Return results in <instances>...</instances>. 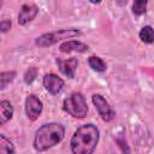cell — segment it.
Returning <instances> with one entry per match:
<instances>
[{
  "mask_svg": "<svg viewBox=\"0 0 154 154\" xmlns=\"http://www.w3.org/2000/svg\"><path fill=\"white\" fill-rule=\"evenodd\" d=\"M12 26V22L10 19H4L0 20V31L1 32H7Z\"/></svg>",
  "mask_w": 154,
  "mask_h": 154,
  "instance_id": "ac0fdd59",
  "label": "cell"
},
{
  "mask_svg": "<svg viewBox=\"0 0 154 154\" xmlns=\"http://www.w3.org/2000/svg\"><path fill=\"white\" fill-rule=\"evenodd\" d=\"M91 101H93V103H94L100 118L103 122H111V120L114 119V117H116L114 109L109 106L108 101L101 94H94L91 96Z\"/></svg>",
  "mask_w": 154,
  "mask_h": 154,
  "instance_id": "5b68a950",
  "label": "cell"
},
{
  "mask_svg": "<svg viewBox=\"0 0 154 154\" xmlns=\"http://www.w3.org/2000/svg\"><path fill=\"white\" fill-rule=\"evenodd\" d=\"M147 1H135L132 4V13L135 16H142L146 13Z\"/></svg>",
  "mask_w": 154,
  "mask_h": 154,
  "instance_id": "2e32d148",
  "label": "cell"
},
{
  "mask_svg": "<svg viewBox=\"0 0 154 154\" xmlns=\"http://www.w3.org/2000/svg\"><path fill=\"white\" fill-rule=\"evenodd\" d=\"M38 13V7L34 4H24L22 5L19 13H18V24L19 25H25L29 22H31L32 19H35V17Z\"/></svg>",
  "mask_w": 154,
  "mask_h": 154,
  "instance_id": "ba28073f",
  "label": "cell"
},
{
  "mask_svg": "<svg viewBox=\"0 0 154 154\" xmlns=\"http://www.w3.org/2000/svg\"><path fill=\"white\" fill-rule=\"evenodd\" d=\"M57 65H58V67H59V70L63 75H65L67 78H73L76 69L78 66V59L75 58V57L69 58V59L58 58L57 59Z\"/></svg>",
  "mask_w": 154,
  "mask_h": 154,
  "instance_id": "9c48e42d",
  "label": "cell"
},
{
  "mask_svg": "<svg viewBox=\"0 0 154 154\" xmlns=\"http://www.w3.org/2000/svg\"><path fill=\"white\" fill-rule=\"evenodd\" d=\"M99 129L91 124L81 125L72 135L70 147L72 154H93L99 142Z\"/></svg>",
  "mask_w": 154,
  "mask_h": 154,
  "instance_id": "6da1fadb",
  "label": "cell"
},
{
  "mask_svg": "<svg viewBox=\"0 0 154 154\" xmlns=\"http://www.w3.org/2000/svg\"><path fill=\"white\" fill-rule=\"evenodd\" d=\"M89 49L88 45L81 42V41H76V40H70V41H65L59 46V51L63 53H70V52H77V53H84Z\"/></svg>",
  "mask_w": 154,
  "mask_h": 154,
  "instance_id": "30bf717a",
  "label": "cell"
},
{
  "mask_svg": "<svg viewBox=\"0 0 154 154\" xmlns=\"http://www.w3.org/2000/svg\"><path fill=\"white\" fill-rule=\"evenodd\" d=\"M140 38H141V41L144 42V43H148V45L153 43V41H154L153 28H152L150 25L143 26V28L141 29V31H140Z\"/></svg>",
  "mask_w": 154,
  "mask_h": 154,
  "instance_id": "9a60e30c",
  "label": "cell"
},
{
  "mask_svg": "<svg viewBox=\"0 0 154 154\" xmlns=\"http://www.w3.org/2000/svg\"><path fill=\"white\" fill-rule=\"evenodd\" d=\"M65 135V128L60 123H47L41 125L34 137V148L37 152H46L60 143Z\"/></svg>",
  "mask_w": 154,
  "mask_h": 154,
  "instance_id": "7a4b0ae2",
  "label": "cell"
},
{
  "mask_svg": "<svg viewBox=\"0 0 154 154\" xmlns=\"http://www.w3.org/2000/svg\"><path fill=\"white\" fill-rule=\"evenodd\" d=\"M17 73L16 71H4L0 72V90L5 89L10 83H12V81L16 78Z\"/></svg>",
  "mask_w": 154,
  "mask_h": 154,
  "instance_id": "5bb4252c",
  "label": "cell"
},
{
  "mask_svg": "<svg viewBox=\"0 0 154 154\" xmlns=\"http://www.w3.org/2000/svg\"><path fill=\"white\" fill-rule=\"evenodd\" d=\"M0 154H16L13 143L2 134H0Z\"/></svg>",
  "mask_w": 154,
  "mask_h": 154,
  "instance_id": "7c38bea8",
  "label": "cell"
},
{
  "mask_svg": "<svg viewBox=\"0 0 154 154\" xmlns=\"http://www.w3.org/2000/svg\"><path fill=\"white\" fill-rule=\"evenodd\" d=\"M12 116H13L12 103L7 100H1L0 101V125H4L7 122H10Z\"/></svg>",
  "mask_w": 154,
  "mask_h": 154,
  "instance_id": "8fae6325",
  "label": "cell"
},
{
  "mask_svg": "<svg viewBox=\"0 0 154 154\" xmlns=\"http://www.w3.org/2000/svg\"><path fill=\"white\" fill-rule=\"evenodd\" d=\"M36 77H37V69L35 66L29 67L25 71V73H24V82H25V84H31L35 81Z\"/></svg>",
  "mask_w": 154,
  "mask_h": 154,
  "instance_id": "e0dca14e",
  "label": "cell"
},
{
  "mask_svg": "<svg viewBox=\"0 0 154 154\" xmlns=\"http://www.w3.org/2000/svg\"><path fill=\"white\" fill-rule=\"evenodd\" d=\"M81 31L77 29H59L52 32L43 34L38 37H36L35 43L38 47H49L52 45L58 43L59 41L66 40V38H72L76 36H79Z\"/></svg>",
  "mask_w": 154,
  "mask_h": 154,
  "instance_id": "277c9868",
  "label": "cell"
},
{
  "mask_svg": "<svg viewBox=\"0 0 154 154\" xmlns=\"http://www.w3.org/2000/svg\"><path fill=\"white\" fill-rule=\"evenodd\" d=\"M42 82H43L45 89H46L49 94H52V95L59 94V93L63 90L64 84H65L64 81H63L59 76H57L55 73H47V75H45Z\"/></svg>",
  "mask_w": 154,
  "mask_h": 154,
  "instance_id": "52a82bcc",
  "label": "cell"
},
{
  "mask_svg": "<svg viewBox=\"0 0 154 154\" xmlns=\"http://www.w3.org/2000/svg\"><path fill=\"white\" fill-rule=\"evenodd\" d=\"M43 109L42 101L34 94H30L25 99V114L29 120H36Z\"/></svg>",
  "mask_w": 154,
  "mask_h": 154,
  "instance_id": "8992f818",
  "label": "cell"
},
{
  "mask_svg": "<svg viewBox=\"0 0 154 154\" xmlns=\"http://www.w3.org/2000/svg\"><path fill=\"white\" fill-rule=\"evenodd\" d=\"M88 64L94 71H97V72H103L106 71V67H107L106 63L101 58L95 57V55H91L88 58Z\"/></svg>",
  "mask_w": 154,
  "mask_h": 154,
  "instance_id": "4fadbf2b",
  "label": "cell"
},
{
  "mask_svg": "<svg viewBox=\"0 0 154 154\" xmlns=\"http://www.w3.org/2000/svg\"><path fill=\"white\" fill-rule=\"evenodd\" d=\"M63 109L73 118L82 119L88 114V105L82 93L75 91L63 102Z\"/></svg>",
  "mask_w": 154,
  "mask_h": 154,
  "instance_id": "3957f363",
  "label": "cell"
}]
</instances>
